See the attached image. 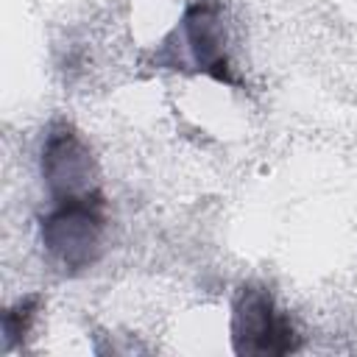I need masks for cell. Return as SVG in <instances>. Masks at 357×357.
<instances>
[{"label": "cell", "instance_id": "obj_2", "mask_svg": "<svg viewBox=\"0 0 357 357\" xmlns=\"http://www.w3.org/2000/svg\"><path fill=\"white\" fill-rule=\"evenodd\" d=\"M109 204L103 190L47 201L39 218V245L47 259L64 273H81L92 268L106 245Z\"/></svg>", "mask_w": 357, "mask_h": 357}, {"label": "cell", "instance_id": "obj_5", "mask_svg": "<svg viewBox=\"0 0 357 357\" xmlns=\"http://www.w3.org/2000/svg\"><path fill=\"white\" fill-rule=\"evenodd\" d=\"M39 307H42V298H39V296H22V298H17V301L3 312V337H6V349H11V346L28 340V335H31L33 326H36Z\"/></svg>", "mask_w": 357, "mask_h": 357}, {"label": "cell", "instance_id": "obj_4", "mask_svg": "<svg viewBox=\"0 0 357 357\" xmlns=\"http://www.w3.org/2000/svg\"><path fill=\"white\" fill-rule=\"evenodd\" d=\"M39 176L47 201L75 198L100 190L98 159L86 137L67 120H56L42 134L39 145Z\"/></svg>", "mask_w": 357, "mask_h": 357}, {"label": "cell", "instance_id": "obj_1", "mask_svg": "<svg viewBox=\"0 0 357 357\" xmlns=\"http://www.w3.org/2000/svg\"><path fill=\"white\" fill-rule=\"evenodd\" d=\"M153 67L206 75L218 84L234 86V67L229 56V22L220 0H192L178 22L159 39Z\"/></svg>", "mask_w": 357, "mask_h": 357}, {"label": "cell", "instance_id": "obj_3", "mask_svg": "<svg viewBox=\"0 0 357 357\" xmlns=\"http://www.w3.org/2000/svg\"><path fill=\"white\" fill-rule=\"evenodd\" d=\"M229 332L237 354H287L301 346L298 329L265 284H243L231 298Z\"/></svg>", "mask_w": 357, "mask_h": 357}]
</instances>
